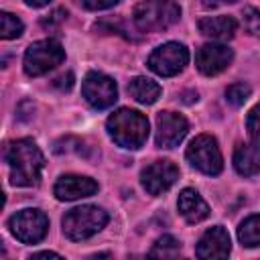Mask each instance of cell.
Masks as SVG:
<instances>
[{
    "mask_svg": "<svg viewBox=\"0 0 260 260\" xmlns=\"http://www.w3.org/2000/svg\"><path fill=\"white\" fill-rule=\"evenodd\" d=\"M6 162L10 167V183L18 187H32L41 179L45 156L35 140L20 138L6 146Z\"/></svg>",
    "mask_w": 260,
    "mask_h": 260,
    "instance_id": "obj_1",
    "label": "cell"
},
{
    "mask_svg": "<svg viewBox=\"0 0 260 260\" xmlns=\"http://www.w3.org/2000/svg\"><path fill=\"white\" fill-rule=\"evenodd\" d=\"M108 132L114 138V142L122 148L136 150L140 148L148 138V120L136 110L120 108L108 118Z\"/></svg>",
    "mask_w": 260,
    "mask_h": 260,
    "instance_id": "obj_2",
    "label": "cell"
},
{
    "mask_svg": "<svg viewBox=\"0 0 260 260\" xmlns=\"http://www.w3.org/2000/svg\"><path fill=\"white\" fill-rule=\"evenodd\" d=\"M108 223V213L102 207L95 205H81L65 213L63 217V234L73 240H87L93 234H98Z\"/></svg>",
    "mask_w": 260,
    "mask_h": 260,
    "instance_id": "obj_3",
    "label": "cell"
},
{
    "mask_svg": "<svg viewBox=\"0 0 260 260\" xmlns=\"http://www.w3.org/2000/svg\"><path fill=\"white\" fill-rule=\"evenodd\" d=\"M181 16V8L173 0H144L134 8V22L140 30H165Z\"/></svg>",
    "mask_w": 260,
    "mask_h": 260,
    "instance_id": "obj_4",
    "label": "cell"
},
{
    "mask_svg": "<svg viewBox=\"0 0 260 260\" xmlns=\"http://www.w3.org/2000/svg\"><path fill=\"white\" fill-rule=\"evenodd\" d=\"M63 59H65V49L57 41L53 39L37 41L24 53V71L30 77H39L51 71L53 67H57L59 63H63Z\"/></svg>",
    "mask_w": 260,
    "mask_h": 260,
    "instance_id": "obj_5",
    "label": "cell"
},
{
    "mask_svg": "<svg viewBox=\"0 0 260 260\" xmlns=\"http://www.w3.org/2000/svg\"><path fill=\"white\" fill-rule=\"evenodd\" d=\"M187 160L201 173L205 175H219L223 169V158L219 152V146L215 142L213 136L209 134H201L197 138L191 140V144L187 146Z\"/></svg>",
    "mask_w": 260,
    "mask_h": 260,
    "instance_id": "obj_6",
    "label": "cell"
},
{
    "mask_svg": "<svg viewBox=\"0 0 260 260\" xmlns=\"http://www.w3.org/2000/svg\"><path fill=\"white\" fill-rule=\"evenodd\" d=\"M8 225L16 240L24 244H39L47 236L49 219L41 209H22L10 217Z\"/></svg>",
    "mask_w": 260,
    "mask_h": 260,
    "instance_id": "obj_7",
    "label": "cell"
},
{
    "mask_svg": "<svg viewBox=\"0 0 260 260\" xmlns=\"http://www.w3.org/2000/svg\"><path fill=\"white\" fill-rule=\"evenodd\" d=\"M189 61V51L181 43H165L156 47L148 57V67L162 77L177 75Z\"/></svg>",
    "mask_w": 260,
    "mask_h": 260,
    "instance_id": "obj_8",
    "label": "cell"
},
{
    "mask_svg": "<svg viewBox=\"0 0 260 260\" xmlns=\"http://www.w3.org/2000/svg\"><path fill=\"white\" fill-rule=\"evenodd\" d=\"M81 91H83L85 102L95 110H106L118 100L116 81L104 73H98V71H91L85 75Z\"/></svg>",
    "mask_w": 260,
    "mask_h": 260,
    "instance_id": "obj_9",
    "label": "cell"
},
{
    "mask_svg": "<svg viewBox=\"0 0 260 260\" xmlns=\"http://www.w3.org/2000/svg\"><path fill=\"white\" fill-rule=\"evenodd\" d=\"M177 179H179V169L171 160H154L140 173L142 187L150 195H162L175 185Z\"/></svg>",
    "mask_w": 260,
    "mask_h": 260,
    "instance_id": "obj_10",
    "label": "cell"
},
{
    "mask_svg": "<svg viewBox=\"0 0 260 260\" xmlns=\"http://www.w3.org/2000/svg\"><path fill=\"white\" fill-rule=\"evenodd\" d=\"M189 130L187 120L177 112H160L156 116V146L173 148L177 146Z\"/></svg>",
    "mask_w": 260,
    "mask_h": 260,
    "instance_id": "obj_11",
    "label": "cell"
},
{
    "mask_svg": "<svg viewBox=\"0 0 260 260\" xmlns=\"http://www.w3.org/2000/svg\"><path fill=\"white\" fill-rule=\"evenodd\" d=\"M234 53L232 49H228L225 45H217V43H209L203 45L197 55H195V65L203 75H217L223 69H228V65L232 63Z\"/></svg>",
    "mask_w": 260,
    "mask_h": 260,
    "instance_id": "obj_12",
    "label": "cell"
},
{
    "mask_svg": "<svg viewBox=\"0 0 260 260\" xmlns=\"http://www.w3.org/2000/svg\"><path fill=\"white\" fill-rule=\"evenodd\" d=\"M53 191H55V197L61 201H75V199L93 195L98 191V183L81 175H63L55 183Z\"/></svg>",
    "mask_w": 260,
    "mask_h": 260,
    "instance_id": "obj_13",
    "label": "cell"
},
{
    "mask_svg": "<svg viewBox=\"0 0 260 260\" xmlns=\"http://www.w3.org/2000/svg\"><path fill=\"white\" fill-rule=\"evenodd\" d=\"M230 236L228 232L221 228V225H213L209 228L201 240L197 242V248H195V254L199 258H228L230 254Z\"/></svg>",
    "mask_w": 260,
    "mask_h": 260,
    "instance_id": "obj_14",
    "label": "cell"
},
{
    "mask_svg": "<svg viewBox=\"0 0 260 260\" xmlns=\"http://www.w3.org/2000/svg\"><path fill=\"white\" fill-rule=\"evenodd\" d=\"M179 213L189 221V223H197L203 221L209 215V205L203 201V197L195 191V189H183L179 195Z\"/></svg>",
    "mask_w": 260,
    "mask_h": 260,
    "instance_id": "obj_15",
    "label": "cell"
},
{
    "mask_svg": "<svg viewBox=\"0 0 260 260\" xmlns=\"http://www.w3.org/2000/svg\"><path fill=\"white\" fill-rule=\"evenodd\" d=\"M238 24L232 16H203L199 20V30L201 35L217 41H228L234 37Z\"/></svg>",
    "mask_w": 260,
    "mask_h": 260,
    "instance_id": "obj_16",
    "label": "cell"
},
{
    "mask_svg": "<svg viewBox=\"0 0 260 260\" xmlns=\"http://www.w3.org/2000/svg\"><path fill=\"white\" fill-rule=\"evenodd\" d=\"M234 167L242 177L260 173V148L256 144H238L234 150Z\"/></svg>",
    "mask_w": 260,
    "mask_h": 260,
    "instance_id": "obj_17",
    "label": "cell"
},
{
    "mask_svg": "<svg viewBox=\"0 0 260 260\" xmlns=\"http://www.w3.org/2000/svg\"><path fill=\"white\" fill-rule=\"evenodd\" d=\"M128 93L138 104H154L160 98V85L148 77H134L128 83Z\"/></svg>",
    "mask_w": 260,
    "mask_h": 260,
    "instance_id": "obj_18",
    "label": "cell"
},
{
    "mask_svg": "<svg viewBox=\"0 0 260 260\" xmlns=\"http://www.w3.org/2000/svg\"><path fill=\"white\" fill-rule=\"evenodd\" d=\"M238 240L246 248L260 246V215H250L238 228Z\"/></svg>",
    "mask_w": 260,
    "mask_h": 260,
    "instance_id": "obj_19",
    "label": "cell"
},
{
    "mask_svg": "<svg viewBox=\"0 0 260 260\" xmlns=\"http://www.w3.org/2000/svg\"><path fill=\"white\" fill-rule=\"evenodd\" d=\"M179 252H181L179 240H175L173 236H160L154 242V246L150 250V256H156V258H175Z\"/></svg>",
    "mask_w": 260,
    "mask_h": 260,
    "instance_id": "obj_20",
    "label": "cell"
},
{
    "mask_svg": "<svg viewBox=\"0 0 260 260\" xmlns=\"http://www.w3.org/2000/svg\"><path fill=\"white\" fill-rule=\"evenodd\" d=\"M22 30H24V26H22V20L18 16H14L10 12L0 14V35H2V39H16V37L22 35Z\"/></svg>",
    "mask_w": 260,
    "mask_h": 260,
    "instance_id": "obj_21",
    "label": "cell"
},
{
    "mask_svg": "<svg viewBox=\"0 0 260 260\" xmlns=\"http://www.w3.org/2000/svg\"><path fill=\"white\" fill-rule=\"evenodd\" d=\"M252 89L248 83L244 81H238V83H232L228 89H225V100L232 104V106H242L248 98H250Z\"/></svg>",
    "mask_w": 260,
    "mask_h": 260,
    "instance_id": "obj_22",
    "label": "cell"
},
{
    "mask_svg": "<svg viewBox=\"0 0 260 260\" xmlns=\"http://www.w3.org/2000/svg\"><path fill=\"white\" fill-rule=\"evenodd\" d=\"M246 128H248V134H250L252 142H254L256 146H260V104L254 106V108L248 112Z\"/></svg>",
    "mask_w": 260,
    "mask_h": 260,
    "instance_id": "obj_23",
    "label": "cell"
},
{
    "mask_svg": "<svg viewBox=\"0 0 260 260\" xmlns=\"http://www.w3.org/2000/svg\"><path fill=\"white\" fill-rule=\"evenodd\" d=\"M244 24L252 37L260 39V10H256L252 6L244 8Z\"/></svg>",
    "mask_w": 260,
    "mask_h": 260,
    "instance_id": "obj_24",
    "label": "cell"
},
{
    "mask_svg": "<svg viewBox=\"0 0 260 260\" xmlns=\"http://www.w3.org/2000/svg\"><path fill=\"white\" fill-rule=\"evenodd\" d=\"M81 2L89 10H106V8L114 6V4H118L120 0H81Z\"/></svg>",
    "mask_w": 260,
    "mask_h": 260,
    "instance_id": "obj_25",
    "label": "cell"
},
{
    "mask_svg": "<svg viewBox=\"0 0 260 260\" xmlns=\"http://www.w3.org/2000/svg\"><path fill=\"white\" fill-rule=\"evenodd\" d=\"M30 258H59V254L57 252H37Z\"/></svg>",
    "mask_w": 260,
    "mask_h": 260,
    "instance_id": "obj_26",
    "label": "cell"
},
{
    "mask_svg": "<svg viewBox=\"0 0 260 260\" xmlns=\"http://www.w3.org/2000/svg\"><path fill=\"white\" fill-rule=\"evenodd\" d=\"M28 6H32V8H41V6H47L51 0H24Z\"/></svg>",
    "mask_w": 260,
    "mask_h": 260,
    "instance_id": "obj_27",
    "label": "cell"
},
{
    "mask_svg": "<svg viewBox=\"0 0 260 260\" xmlns=\"http://www.w3.org/2000/svg\"><path fill=\"white\" fill-rule=\"evenodd\" d=\"M225 2H238V0H225Z\"/></svg>",
    "mask_w": 260,
    "mask_h": 260,
    "instance_id": "obj_28",
    "label": "cell"
}]
</instances>
